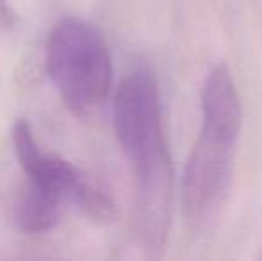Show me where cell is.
<instances>
[{
  "instance_id": "1",
  "label": "cell",
  "mask_w": 262,
  "mask_h": 261,
  "mask_svg": "<svg viewBox=\"0 0 262 261\" xmlns=\"http://www.w3.org/2000/svg\"><path fill=\"white\" fill-rule=\"evenodd\" d=\"M114 134L134 174V222L150 252L164 247L173 209V168L162 129L157 79L136 68L121 79L113 101Z\"/></svg>"
},
{
  "instance_id": "2",
  "label": "cell",
  "mask_w": 262,
  "mask_h": 261,
  "mask_svg": "<svg viewBox=\"0 0 262 261\" xmlns=\"http://www.w3.org/2000/svg\"><path fill=\"white\" fill-rule=\"evenodd\" d=\"M202 127L187 157L180 208L191 227H204L228 195L243 129V108L232 72L225 63L209 70L200 93Z\"/></svg>"
},
{
  "instance_id": "3",
  "label": "cell",
  "mask_w": 262,
  "mask_h": 261,
  "mask_svg": "<svg viewBox=\"0 0 262 261\" xmlns=\"http://www.w3.org/2000/svg\"><path fill=\"white\" fill-rule=\"evenodd\" d=\"M47 72L72 113L86 116L109 97L113 57L104 34L93 24L66 16L47 42Z\"/></svg>"
},
{
  "instance_id": "4",
  "label": "cell",
  "mask_w": 262,
  "mask_h": 261,
  "mask_svg": "<svg viewBox=\"0 0 262 261\" xmlns=\"http://www.w3.org/2000/svg\"><path fill=\"white\" fill-rule=\"evenodd\" d=\"M13 143L18 163L27 179L55 190L64 202L79 208L95 222H111L114 218L116 204L105 186L72 161L43 150L25 118L14 122Z\"/></svg>"
},
{
  "instance_id": "5",
  "label": "cell",
  "mask_w": 262,
  "mask_h": 261,
  "mask_svg": "<svg viewBox=\"0 0 262 261\" xmlns=\"http://www.w3.org/2000/svg\"><path fill=\"white\" fill-rule=\"evenodd\" d=\"M64 198L55 190L27 179L14 204V224L24 234H45L59 222Z\"/></svg>"
},
{
  "instance_id": "6",
  "label": "cell",
  "mask_w": 262,
  "mask_h": 261,
  "mask_svg": "<svg viewBox=\"0 0 262 261\" xmlns=\"http://www.w3.org/2000/svg\"><path fill=\"white\" fill-rule=\"evenodd\" d=\"M14 22H16V14H14L9 0H0V24L4 27H13Z\"/></svg>"
}]
</instances>
